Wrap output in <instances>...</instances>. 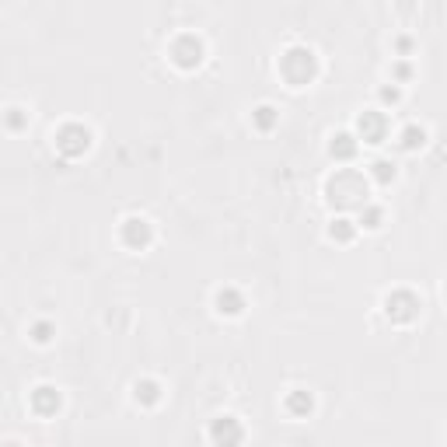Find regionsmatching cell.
Masks as SVG:
<instances>
[{
  "mask_svg": "<svg viewBox=\"0 0 447 447\" xmlns=\"http://www.w3.org/2000/svg\"><path fill=\"white\" fill-rule=\"evenodd\" d=\"M213 441L224 444V447L238 444V441H241V427H238V420H234V416H220V420L213 423Z\"/></svg>",
  "mask_w": 447,
  "mask_h": 447,
  "instance_id": "1",
  "label": "cell"
},
{
  "mask_svg": "<svg viewBox=\"0 0 447 447\" xmlns=\"http://www.w3.org/2000/svg\"><path fill=\"white\" fill-rule=\"evenodd\" d=\"M56 147L63 151V154H81L84 147H88V130H67V133H60V140H56Z\"/></svg>",
  "mask_w": 447,
  "mask_h": 447,
  "instance_id": "2",
  "label": "cell"
}]
</instances>
